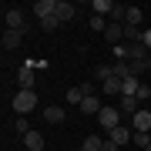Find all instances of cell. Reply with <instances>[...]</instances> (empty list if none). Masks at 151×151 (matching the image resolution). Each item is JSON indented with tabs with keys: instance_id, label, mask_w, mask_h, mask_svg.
<instances>
[{
	"instance_id": "17",
	"label": "cell",
	"mask_w": 151,
	"mask_h": 151,
	"mask_svg": "<svg viewBox=\"0 0 151 151\" xmlns=\"http://www.w3.org/2000/svg\"><path fill=\"white\" fill-rule=\"evenodd\" d=\"M94 77H97L101 84L111 81V77H114V64H97V67H94Z\"/></svg>"
},
{
	"instance_id": "23",
	"label": "cell",
	"mask_w": 151,
	"mask_h": 151,
	"mask_svg": "<svg viewBox=\"0 0 151 151\" xmlns=\"http://www.w3.org/2000/svg\"><path fill=\"white\" fill-rule=\"evenodd\" d=\"M128 67H131V77H138V81H141V74H145V64H141V60H128Z\"/></svg>"
},
{
	"instance_id": "30",
	"label": "cell",
	"mask_w": 151,
	"mask_h": 151,
	"mask_svg": "<svg viewBox=\"0 0 151 151\" xmlns=\"http://www.w3.org/2000/svg\"><path fill=\"white\" fill-rule=\"evenodd\" d=\"M145 67H148V70H151V54H148V60H145Z\"/></svg>"
},
{
	"instance_id": "16",
	"label": "cell",
	"mask_w": 151,
	"mask_h": 151,
	"mask_svg": "<svg viewBox=\"0 0 151 151\" xmlns=\"http://www.w3.org/2000/svg\"><path fill=\"white\" fill-rule=\"evenodd\" d=\"M141 17H145V10H141V7H128L124 24H128V27H141Z\"/></svg>"
},
{
	"instance_id": "7",
	"label": "cell",
	"mask_w": 151,
	"mask_h": 151,
	"mask_svg": "<svg viewBox=\"0 0 151 151\" xmlns=\"http://www.w3.org/2000/svg\"><path fill=\"white\" fill-rule=\"evenodd\" d=\"M131 138H134L131 124H121V128H114V131H111V138H108V141H114V145L121 148V145H131Z\"/></svg>"
},
{
	"instance_id": "14",
	"label": "cell",
	"mask_w": 151,
	"mask_h": 151,
	"mask_svg": "<svg viewBox=\"0 0 151 151\" xmlns=\"http://www.w3.org/2000/svg\"><path fill=\"white\" fill-rule=\"evenodd\" d=\"M91 10H94V17H104V20H108L111 10H114V0H94Z\"/></svg>"
},
{
	"instance_id": "12",
	"label": "cell",
	"mask_w": 151,
	"mask_h": 151,
	"mask_svg": "<svg viewBox=\"0 0 151 151\" xmlns=\"http://www.w3.org/2000/svg\"><path fill=\"white\" fill-rule=\"evenodd\" d=\"M24 148H27V151H47V145H44V134H40V131H30V134L24 138Z\"/></svg>"
},
{
	"instance_id": "31",
	"label": "cell",
	"mask_w": 151,
	"mask_h": 151,
	"mask_svg": "<svg viewBox=\"0 0 151 151\" xmlns=\"http://www.w3.org/2000/svg\"><path fill=\"white\" fill-rule=\"evenodd\" d=\"M24 151H27V148H24Z\"/></svg>"
},
{
	"instance_id": "5",
	"label": "cell",
	"mask_w": 151,
	"mask_h": 151,
	"mask_svg": "<svg viewBox=\"0 0 151 151\" xmlns=\"http://www.w3.org/2000/svg\"><path fill=\"white\" fill-rule=\"evenodd\" d=\"M34 60H27L20 70H17V84H20V91H34Z\"/></svg>"
},
{
	"instance_id": "21",
	"label": "cell",
	"mask_w": 151,
	"mask_h": 151,
	"mask_svg": "<svg viewBox=\"0 0 151 151\" xmlns=\"http://www.w3.org/2000/svg\"><path fill=\"white\" fill-rule=\"evenodd\" d=\"M14 131H17V134H20V138H27V134H30L34 128L27 124V118H17V121H14Z\"/></svg>"
},
{
	"instance_id": "18",
	"label": "cell",
	"mask_w": 151,
	"mask_h": 151,
	"mask_svg": "<svg viewBox=\"0 0 151 151\" xmlns=\"http://www.w3.org/2000/svg\"><path fill=\"white\" fill-rule=\"evenodd\" d=\"M104 148V141L97 138V134H87L84 141H81V151H101Z\"/></svg>"
},
{
	"instance_id": "19",
	"label": "cell",
	"mask_w": 151,
	"mask_h": 151,
	"mask_svg": "<svg viewBox=\"0 0 151 151\" xmlns=\"http://www.w3.org/2000/svg\"><path fill=\"white\" fill-rule=\"evenodd\" d=\"M121 87H124V84L118 81V77H111V81L101 84V94H118V97H121Z\"/></svg>"
},
{
	"instance_id": "32",
	"label": "cell",
	"mask_w": 151,
	"mask_h": 151,
	"mask_svg": "<svg viewBox=\"0 0 151 151\" xmlns=\"http://www.w3.org/2000/svg\"><path fill=\"white\" fill-rule=\"evenodd\" d=\"M47 151H50V148H47Z\"/></svg>"
},
{
	"instance_id": "1",
	"label": "cell",
	"mask_w": 151,
	"mask_h": 151,
	"mask_svg": "<svg viewBox=\"0 0 151 151\" xmlns=\"http://www.w3.org/2000/svg\"><path fill=\"white\" fill-rule=\"evenodd\" d=\"M10 104H14L17 114H30L34 108H37V91H17Z\"/></svg>"
},
{
	"instance_id": "15",
	"label": "cell",
	"mask_w": 151,
	"mask_h": 151,
	"mask_svg": "<svg viewBox=\"0 0 151 151\" xmlns=\"http://www.w3.org/2000/svg\"><path fill=\"white\" fill-rule=\"evenodd\" d=\"M128 60H141L145 64L148 60V47L145 44H128Z\"/></svg>"
},
{
	"instance_id": "24",
	"label": "cell",
	"mask_w": 151,
	"mask_h": 151,
	"mask_svg": "<svg viewBox=\"0 0 151 151\" xmlns=\"http://www.w3.org/2000/svg\"><path fill=\"white\" fill-rule=\"evenodd\" d=\"M57 27H60L57 14H54V17H47V20H40V30H47V34H50V30H57Z\"/></svg>"
},
{
	"instance_id": "29",
	"label": "cell",
	"mask_w": 151,
	"mask_h": 151,
	"mask_svg": "<svg viewBox=\"0 0 151 151\" xmlns=\"http://www.w3.org/2000/svg\"><path fill=\"white\" fill-rule=\"evenodd\" d=\"M101 151H118V145H114V141H104V148Z\"/></svg>"
},
{
	"instance_id": "2",
	"label": "cell",
	"mask_w": 151,
	"mask_h": 151,
	"mask_svg": "<svg viewBox=\"0 0 151 151\" xmlns=\"http://www.w3.org/2000/svg\"><path fill=\"white\" fill-rule=\"evenodd\" d=\"M121 121H124L121 118V108H101V114H97V124H101L108 134H111L114 128H121Z\"/></svg>"
},
{
	"instance_id": "10",
	"label": "cell",
	"mask_w": 151,
	"mask_h": 151,
	"mask_svg": "<svg viewBox=\"0 0 151 151\" xmlns=\"http://www.w3.org/2000/svg\"><path fill=\"white\" fill-rule=\"evenodd\" d=\"M74 14H77V7L70 4V0H57V20H60V24L74 20Z\"/></svg>"
},
{
	"instance_id": "20",
	"label": "cell",
	"mask_w": 151,
	"mask_h": 151,
	"mask_svg": "<svg viewBox=\"0 0 151 151\" xmlns=\"http://www.w3.org/2000/svg\"><path fill=\"white\" fill-rule=\"evenodd\" d=\"M114 77H118V81H131V67H128V60H124V64H114Z\"/></svg>"
},
{
	"instance_id": "28",
	"label": "cell",
	"mask_w": 151,
	"mask_h": 151,
	"mask_svg": "<svg viewBox=\"0 0 151 151\" xmlns=\"http://www.w3.org/2000/svg\"><path fill=\"white\" fill-rule=\"evenodd\" d=\"M141 44H145V47H148V54H151V27H148L145 34H141Z\"/></svg>"
},
{
	"instance_id": "8",
	"label": "cell",
	"mask_w": 151,
	"mask_h": 151,
	"mask_svg": "<svg viewBox=\"0 0 151 151\" xmlns=\"http://www.w3.org/2000/svg\"><path fill=\"white\" fill-rule=\"evenodd\" d=\"M44 121L47 124H64L67 114H64V108H57V104H47V108H44Z\"/></svg>"
},
{
	"instance_id": "22",
	"label": "cell",
	"mask_w": 151,
	"mask_h": 151,
	"mask_svg": "<svg viewBox=\"0 0 151 151\" xmlns=\"http://www.w3.org/2000/svg\"><path fill=\"white\" fill-rule=\"evenodd\" d=\"M114 60H118V64L128 60V44H114Z\"/></svg>"
},
{
	"instance_id": "9",
	"label": "cell",
	"mask_w": 151,
	"mask_h": 151,
	"mask_svg": "<svg viewBox=\"0 0 151 151\" xmlns=\"http://www.w3.org/2000/svg\"><path fill=\"white\" fill-rule=\"evenodd\" d=\"M24 40V30H4V37H0V44H4V50H17Z\"/></svg>"
},
{
	"instance_id": "4",
	"label": "cell",
	"mask_w": 151,
	"mask_h": 151,
	"mask_svg": "<svg viewBox=\"0 0 151 151\" xmlns=\"http://www.w3.org/2000/svg\"><path fill=\"white\" fill-rule=\"evenodd\" d=\"M131 121V131H134V134H151V111L148 108H141L134 118H128Z\"/></svg>"
},
{
	"instance_id": "27",
	"label": "cell",
	"mask_w": 151,
	"mask_h": 151,
	"mask_svg": "<svg viewBox=\"0 0 151 151\" xmlns=\"http://www.w3.org/2000/svg\"><path fill=\"white\" fill-rule=\"evenodd\" d=\"M148 97H151V87H148L145 81H141V91H138V101H141V104H145V101H148Z\"/></svg>"
},
{
	"instance_id": "11",
	"label": "cell",
	"mask_w": 151,
	"mask_h": 151,
	"mask_svg": "<svg viewBox=\"0 0 151 151\" xmlns=\"http://www.w3.org/2000/svg\"><path fill=\"white\" fill-rule=\"evenodd\" d=\"M101 108H104V104H101V97H97V94H87L84 101H81V111H84V114H94V118L101 114Z\"/></svg>"
},
{
	"instance_id": "25",
	"label": "cell",
	"mask_w": 151,
	"mask_h": 151,
	"mask_svg": "<svg viewBox=\"0 0 151 151\" xmlns=\"http://www.w3.org/2000/svg\"><path fill=\"white\" fill-rule=\"evenodd\" d=\"M131 145H138L141 151H145V148L151 145V134H134V138H131Z\"/></svg>"
},
{
	"instance_id": "26",
	"label": "cell",
	"mask_w": 151,
	"mask_h": 151,
	"mask_svg": "<svg viewBox=\"0 0 151 151\" xmlns=\"http://www.w3.org/2000/svg\"><path fill=\"white\" fill-rule=\"evenodd\" d=\"M91 27L104 34V30H108V20H104V17H94V14H91Z\"/></svg>"
},
{
	"instance_id": "3",
	"label": "cell",
	"mask_w": 151,
	"mask_h": 151,
	"mask_svg": "<svg viewBox=\"0 0 151 151\" xmlns=\"http://www.w3.org/2000/svg\"><path fill=\"white\" fill-rule=\"evenodd\" d=\"M4 24H7V30H27V20H24L20 7H7L4 10Z\"/></svg>"
},
{
	"instance_id": "6",
	"label": "cell",
	"mask_w": 151,
	"mask_h": 151,
	"mask_svg": "<svg viewBox=\"0 0 151 151\" xmlns=\"http://www.w3.org/2000/svg\"><path fill=\"white\" fill-rule=\"evenodd\" d=\"M57 14V0H37L34 4V17L37 20H47V17H54Z\"/></svg>"
},
{
	"instance_id": "13",
	"label": "cell",
	"mask_w": 151,
	"mask_h": 151,
	"mask_svg": "<svg viewBox=\"0 0 151 151\" xmlns=\"http://www.w3.org/2000/svg\"><path fill=\"white\" fill-rule=\"evenodd\" d=\"M118 108H121V114L134 118V114L141 111V101H138V97H121V101H118Z\"/></svg>"
}]
</instances>
